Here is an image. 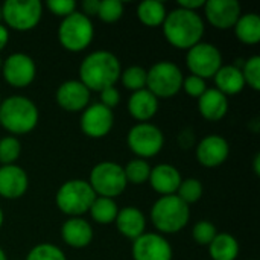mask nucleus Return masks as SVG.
Wrapping results in <instances>:
<instances>
[{
	"label": "nucleus",
	"mask_w": 260,
	"mask_h": 260,
	"mask_svg": "<svg viewBox=\"0 0 260 260\" xmlns=\"http://www.w3.org/2000/svg\"><path fill=\"white\" fill-rule=\"evenodd\" d=\"M120 61L108 50H96L87 55L79 66V81L90 91H102L114 87L120 78Z\"/></svg>",
	"instance_id": "f257e3e1"
},
{
	"label": "nucleus",
	"mask_w": 260,
	"mask_h": 260,
	"mask_svg": "<svg viewBox=\"0 0 260 260\" xmlns=\"http://www.w3.org/2000/svg\"><path fill=\"white\" fill-rule=\"evenodd\" d=\"M161 26L168 43L184 50H189L195 44L201 43L206 29L198 12L183 8H175L168 12Z\"/></svg>",
	"instance_id": "f03ea898"
},
{
	"label": "nucleus",
	"mask_w": 260,
	"mask_h": 260,
	"mask_svg": "<svg viewBox=\"0 0 260 260\" xmlns=\"http://www.w3.org/2000/svg\"><path fill=\"white\" fill-rule=\"evenodd\" d=\"M40 119L37 105L24 96H9L0 104V125L11 134L30 133Z\"/></svg>",
	"instance_id": "7ed1b4c3"
},
{
	"label": "nucleus",
	"mask_w": 260,
	"mask_h": 260,
	"mask_svg": "<svg viewBox=\"0 0 260 260\" xmlns=\"http://www.w3.org/2000/svg\"><path fill=\"white\" fill-rule=\"evenodd\" d=\"M190 219V207L177 195L160 197L151 209L154 227L165 235L181 232Z\"/></svg>",
	"instance_id": "20e7f679"
},
{
	"label": "nucleus",
	"mask_w": 260,
	"mask_h": 260,
	"mask_svg": "<svg viewBox=\"0 0 260 260\" xmlns=\"http://www.w3.org/2000/svg\"><path fill=\"white\" fill-rule=\"evenodd\" d=\"M96 198L91 186L85 180H69L61 184L55 195L58 209L70 218H79L87 213Z\"/></svg>",
	"instance_id": "39448f33"
},
{
	"label": "nucleus",
	"mask_w": 260,
	"mask_h": 260,
	"mask_svg": "<svg viewBox=\"0 0 260 260\" xmlns=\"http://www.w3.org/2000/svg\"><path fill=\"white\" fill-rule=\"evenodd\" d=\"M94 37V26L82 12L75 11L73 14L64 17L58 27V40L61 46L69 52L85 50Z\"/></svg>",
	"instance_id": "423d86ee"
},
{
	"label": "nucleus",
	"mask_w": 260,
	"mask_h": 260,
	"mask_svg": "<svg viewBox=\"0 0 260 260\" xmlns=\"http://www.w3.org/2000/svg\"><path fill=\"white\" fill-rule=\"evenodd\" d=\"M183 72L172 61H158L146 70V88L157 98H172L183 85Z\"/></svg>",
	"instance_id": "0eeeda50"
},
{
	"label": "nucleus",
	"mask_w": 260,
	"mask_h": 260,
	"mask_svg": "<svg viewBox=\"0 0 260 260\" xmlns=\"http://www.w3.org/2000/svg\"><path fill=\"white\" fill-rule=\"evenodd\" d=\"M96 197L111 198L122 195L126 189V178L123 168L114 161H101L90 172V181Z\"/></svg>",
	"instance_id": "6e6552de"
},
{
	"label": "nucleus",
	"mask_w": 260,
	"mask_h": 260,
	"mask_svg": "<svg viewBox=\"0 0 260 260\" xmlns=\"http://www.w3.org/2000/svg\"><path fill=\"white\" fill-rule=\"evenodd\" d=\"M43 17V5L38 0H6L2 5V20L6 26L20 32L37 27Z\"/></svg>",
	"instance_id": "1a4fd4ad"
},
{
	"label": "nucleus",
	"mask_w": 260,
	"mask_h": 260,
	"mask_svg": "<svg viewBox=\"0 0 260 260\" xmlns=\"http://www.w3.org/2000/svg\"><path fill=\"white\" fill-rule=\"evenodd\" d=\"M126 142H128L129 149L143 160V158L157 155L163 149L165 136L158 126L149 122H143V123L134 125L129 129Z\"/></svg>",
	"instance_id": "9d476101"
},
{
	"label": "nucleus",
	"mask_w": 260,
	"mask_h": 260,
	"mask_svg": "<svg viewBox=\"0 0 260 260\" xmlns=\"http://www.w3.org/2000/svg\"><path fill=\"white\" fill-rule=\"evenodd\" d=\"M186 64L192 75L206 81L207 78H213L221 69L222 55L215 44L201 41L187 50Z\"/></svg>",
	"instance_id": "9b49d317"
},
{
	"label": "nucleus",
	"mask_w": 260,
	"mask_h": 260,
	"mask_svg": "<svg viewBox=\"0 0 260 260\" xmlns=\"http://www.w3.org/2000/svg\"><path fill=\"white\" fill-rule=\"evenodd\" d=\"M3 79L15 88H24L30 85L37 75L35 61L21 52L11 53L2 64Z\"/></svg>",
	"instance_id": "f8f14e48"
},
{
	"label": "nucleus",
	"mask_w": 260,
	"mask_h": 260,
	"mask_svg": "<svg viewBox=\"0 0 260 260\" xmlns=\"http://www.w3.org/2000/svg\"><path fill=\"white\" fill-rule=\"evenodd\" d=\"M114 125L113 110L104 107L102 104L88 105L81 116V129L87 137L102 139L105 137Z\"/></svg>",
	"instance_id": "ddd939ff"
},
{
	"label": "nucleus",
	"mask_w": 260,
	"mask_h": 260,
	"mask_svg": "<svg viewBox=\"0 0 260 260\" xmlns=\"http://www.w3.org/2000/svg\"><path fill=\"white\" fill-rule=\"evenodd\" d=\"M134 260H172V247L163 235L143 233L133 241Z\"/></svg>",
	"instance_id": "4468645a"
},
{
	"label": "nucleus",
	"mask_w": 260,
	"mask_h": 260,
	"mask_svg": "<svg viewBox=\"0 0 260 260\" xmlns=\"http://www.w3.org/2000/svg\"><path fill=\"white\" fill-rule=\"evenodd\" d=\"M203 8L209 23L216 29L235 27L242 14L241 3L238 0H207Z\"/></svg>",
	"instance_id": "2eb2a0df"
},
{
	"label": "nucleus",
	"mask_w": 260,
	"mask_h": 260,
	"mask_svg": "<svg viewBox=\"0 0 260 260\" xmlns=\"http://www.w3.org/2000/svg\"><path fill=\"white\" fill-rule=\"evenodd\" d=\"M56 102L69 113L84 111L90 102V90L78 79L64 81L56 90Z\"/></svg>",
	"instance_id": "dca6fc26"
},
{
	"label": "nucleus",
	"mask_w": 260,
	"mask_h": 260,
	"mask_svg": "<svg viewBox=\"0 0 260 260\" xmlns=\"http://www.w3.org/2000/svg\"><path fill=\"white\" fill-rule=\"evenodd\" d=\"M197 160L206 166V168H216L221 166L230 154V145L229 142L216 134H210L200 140V143L195 148Z\"/></svg>",
	"instance_id": "f3484780"
},
{
	"label": "nucleus",
	"mask_w": 260,
	"mask_h": 260,
	"mask_svg": "<svg viewBox=\"0 0 260 260\" xmlns=\"http://www.w3.org/2000/svg\"><path fill=\"white\" fill-rule=\"evenodd\" d=\"M29 187V178L18 165L0 166V197L5 200L21 198Z\"/></svg>",
	"instance_id": "a211bd4d"
},
{
	"label": "nucleus",
	"mask_w": 260,
	"mask_h": 260,
	"mask_svg": "<svg viewBox=\"0 0 260 260\" xmlns=\"http://www.w3.org/2000/svg\"><path fill=\"white\" fill-rule=\"evenodd\" d=\"M148 181L157 193H160L161 197H166V195L177 193L183 178H181L180 171L175 166L161 163V165H157L155 168H151Z\"/></svg>",
	"instance_id": "6ab92c4d"
},
{
	"label": "nucleus",
	"mask_w": 260,
	"mask_h": 260,
	"mask_svg": "<svg viewBox=\"0 0 260 260\" xmlns=\"http://www.w3.org/2000/svg\"><path fill=\"white\" fill-rule=\"evenodd\" d=\"M198 111L206 120L218 122L224 119L229 111V99L219 90L207 88L198 98Z\"/></svg>",
	"instance_id": "aec40b11"
},
{
	"label": "nucleus",
	"mask_w": 260,
	"mask_h": 260,
	"mask_svg": "<svg viewBox=\"0 0 260 260\" xmlns=\"http://www.w3.org/2000/svg\"><path fill=\"white\" fill-rule=\"evenodd\" d=\"M61 238L72 248H85L93 241V229L82 218H69L61 227Z\"/></svg>",
	"instance_id": "412c9836"
},
{
	"label": "nucleus",
	"mask_w": 260,
	"mask_h": 260,
	"mask_svg": "<svg viewBox=\"0 0 260 260\" xmlns=\"http://www.w3.org/2000/svg\"><path fill=\"white\" fill-rule=\"evenodd\" d=\"M114 222H116L119 233L133 241L137 239L139 236H142L146 229L145 215L134 206H128V207H123L122 210H119Z\"/></svg>",
	"instance_id": "4be33fe9"
},
{
	"label": "nucleus",
	"mask_w": 260,
	"mask_h": 260,
	"mask_svg": "<svg viewBox=\"0 0 260 260\" xmlns=\"http://www.w3.org/2000/svg\"><path fill=\"white\" fill-rule=\"evenodd\" d=\"M157 110H158V99L148 88L134 91L129 96L128 111L136 120H139V123L151 120L157 114Z\"/></svg>",
	"instance_id": "5701e85b"
},
{
	"label": "nucleus",
	"mask_w": 260,
	"mask_h": 260,
	"mask_svg": "<svg viewBox=\"0 0 260 260\" xmlns=\"http://www.w3.org/2000/svg\"><path fill=\"white\" fill-rule=\"evenodd\" d=\"M213 78H215V84H216L215 88L219 90L221 93H224L225 96L238 94L245 87V81H244L241 69L235 67L233 64L221 66V69L216 72V75Z\"/></svg>",
	"instance_id": "b1692460"
},
{
	"label": "nucleus",
	"mask_w": 260,
	"mask_h": 260,
	"mask_svg": "<svg viewBox=\"0 0 260 260\" xmlns=\"http://www.w3.org/2000/svg\"><path fill=\"white\" fill-rule=\"evenodd\" d=\"M212 260H236L239 256V242L230 233H218L209 245Z\"/></svg>",
	"instance_id": "393cba45"
},
{
	"label": "nucleus",
	"mask_w": 260,
	"mask_h": 260,
	"mask_svg": "<svg viewBox=\"0 0 260 260\" xmlns=\"http://www.w3.org/2000/svg\"><path fill=\"white\" fill-rule=\"evenodd\" d=\"M235 32L244 44H257L260 41V17L254 12L241 14L235 24Z\"/></svg>",
	"instance_id": "a878e982"
},
{
	"label": "nucleus",
	"mask_w": 260,
	"mask_h": 260,
	"mask_svg": "<svg viewBox=\"0 0 260 260\" xmlns=\"http://www.w3.org/2000/svg\"><path fill=\"white\" fill-rule=\"evenodd\" d=\"M166 6L158 0H145L137 6L139 20L148 27H158L166 18Z\"/></svg>",
	"instance_id": "bb28decb"
},
{
	"label": "nucleus",
	"mask_w": 260,
	"mask_h": 260,
	"mask_svg": "<svg viewBox=\"0 0 260 260\" xmlns=\"http://www.w3.org/2000/svg\"><path fill=\"white\" fill-rule=\"evenodd\" d=\"M88 212H90L94 222L102 224V225H108V224L116 221L119 209H117V204L114 200L96 197Z\"/></svg>",
	"instance_id": "cd10ccee"
},
{
	"label": "nucleus",
	"mask_w": 260,
	"mask_h": 260,
	"mask_svg": "<svg viewBox=\"0 0 260 260\" xmlns=\"http://www.w3.org/2000/svg\"><path fill=\"white\" fill-rule=\"evenodd\" d=\"M125 178L126 183L131 184H143L149 180V174H151V166L146 160L142 158H134L131 160L125 168Z\"/></svg>",
	"instance_id": "c85d7f7f"
},
{
	"label": "nucleus",
	"mask_w": 260,
	"mask_h": 260,
	"mask_svg": "<svg viewBox=\"0 0 260 260\" xmlns=\"http://www.w3.org/2000/svg\"><path fill=\"white\" fill-rule=\"evenodd\" d=\"M125 88L134 91L146 88V70L140 66H131L120 72L119 78Z\"/></svg>",
	"instance_id": "c756f323"
},
{
	"label": "nucleus",
	"mask_w": 260,
	"mask_h": 260,
	"mask_svg": "<svg viewBox=\"0 0 260 260\" xmlns=\"http://www.w3.org/2000/svg\"><path fill=\"white\" fill-rule=\"evenodd\" d=\"M21 154V143L14 136H6L0 139V163L2 166L15 165Z\"/></svg>",
	"instance_id": "7c9ffc66"
},
{
	"label": "nucleus",
	"mask_w": 260,
	"mask_h": 260,
	"mask_svg": "<svg viewBox=\"0 0 260 260\" xmlns=\"http://www.w3.org/2000/svg\"><path fill=\"white\" fill-rule=\"evenodd\" d=\"M175 195L181 201H184L187 206L193 204V203L200 201L203 197V183L197 178H186L181 181Z\"/></svg>",
	"instance_id": "2f4dec72"
},
{
	"label": "nucleus",
	"mask_w": 260,
	"mask_h": 260,
	"mask_svg": "<svg viewBox=\"0 0 260 260\" xmlns=\"http://www.w3.org/2000/svg\"><path fill=\"white\" fill-rule=\"evenodd\" d=\"M245 85H248L250 88L259 91L260 90V56L259 55H253L248 59L244 61V66L241 69Z\"/></svg>",
	"instance_id": "473e14b6"
},
{
	"label": "nucleus",
	"mask_w": 260,
	"mask_h": 260,
	"mask_svg": "<svg viewBox=\"0 0 260 260\" xmlns=\"http://www.w3.org/2000/svg\"><path fill=\"white\" fill-rule=\"evenodd\" d=\"M26 260H67L62 250L53 244H38L29 253Z\"/></svg>",
	"instance_id": "72a5a7b5"
},
{
	"label": "nucleus",
	"mask_w": 260,
	"mask_h": 260,
	"mask_svg": "<svg viewBox=\"0 0 260 260\" xmlns=\"http://www.w3.org/2000/svg\"><path fill=\"white\" fill-rule=\"evenodd\" d=\"M123 14V3L120 0H101L98 17L105 23L117 21Z\"/></svg>",
	"instance_id": "f704fd0d"
},
{
	"label": "nucleus",
	"mask_w": 260,
	"mask_h": 260,
	"mask_svg": "<svg viewBox=\"0 0 260 260\" xmlns=\"http://www.w3.org/2000/svg\"><path fill=\"white\" fill-rule=\"evenodd\" d=\"M216 235H218L216 233V227L210 221H200V222L195 224V227L192 230L193 241L198 245H207L209 247Z\"/></svg>",
	"instance_id": "c9c22d12"
},
{
	"label": "nucleus",
	"mask_w": 260,
	"mask_h": 260,
	"mask_svg": "<svg viewBox=\"0 0 260 260\" xmlns=\"http://www.w3.org/2000/svg\"><path fill=\"white\" fill-rule=\"evenodd\" d=\"M181 88L192 98H200L206 90H207V85H206V81L203 78H198L195 75H189L187 78L183 79V85Z\"/></svg>",
	"instance_id": "e433bc0d"
},
{
	"label": "nucleus",
	"mask_w": 260,
	"mask_h": 260,
	"mask_svg": "<svg viewBox=\"0 0 260 260\" xmlns=\"http://www.w3.org/2000/svg\"><path fill=\"white\" fill-rule=\"evenodd\" d=\"M46 5L52 14H55L61 18H64L76 11V2H73V0H49Z\"/></svg>",
	"instance_id": "4c0bfd02"
},
{
	"label": "nucleus",
	"mask_w": 260,
	"mask_h": 260,
	"mask_svg": "<svg viewBox=\"0 0 260 260\" xmlns=\"http://www.w3.org/2000/svg\"><path fill=\"white\" fill-rule=\"evenodd\" d=\"M99 93H101V102H99V104H102L104 107L113 110L114 107L119 105V102H120V93H119V90H117L116 87L104 88V90L99 91Z\"/></svg>",
	"instance_id": "58836bf2"
},
{
	"label": "nucleus",
	"mask_w": 260,
	"mask_h": 260,
	"mask_svg": "<svg viewBox=\"0 0 260 260\" xmlns=\"http://www.w3.org/2000/svg\"><path fill=\"white\" fill-rule=\"evenodd\" d=\"M99 3L101 0H84L82 3V9L87 17H91V15H98V9H99Z\"/></svg>",
	"instance_id": "ea45409f"
},
{
	"label": "nucleus",
	"mask_w": 260,
	"mask_h": 260,
	"mask_svg": "<svg viewBox=\"0 0 260 260\" xmlns=\"http://www.w3.org/2000/svg\"><path fill=\"white\" fill-rule=\"evenodd\" d=\"M206 3V0H180L178 2V8H183V9H187V11H195L203 8Z\"/></svg>",
	"instance_id": "a19ab883"
},
{
	"label": "nucleus",
	"mask_w": 260,
	"mask_h": 260,
	"mask_svg": "<svg viewBox=\"0 0 260 260\" xmlns=\"http://www.w3.org/2000/svg\"><path fill=\"white\" fill-rule=\"evenodd\" d=\"M9 41V32H8V27L5 24L0 23V52L6 47Z\"/></svg>",
	"instance_id": "79ce46f5"
},
{
	"label": "nucleus",
	"mask_w": 260,
	"mask_h": 260,
	"mask_svg": "<svg viewBox=\"0 0 260 260\" xmlns=\"http://www.w3.org/2000/svg\"><path fill=\"white\" fill-rule=\"evenodd\" d=\"M254 174H256V175H260V154L259 152L254 155Z\"/></svg>",
	"instance_id": "37998d69"
},
{
	"label": "nucleus",
	"mask_w": 260,
	"mask_h": 260,
	"mask_svg": "<svg viewBox=\"0 0 260 260\" xmlns=\"http://www.w3.org/2000/svg\"><path fill=\"white\" fill-rule=\"evenodd\" d=\"M3 221H5V215H3V210L0 209V229H2V225H3Z\"/></svg>",
	"instance_id": "c03bdc74"
},
{
	"label": "nucleus",
	"mask_w": 260,
	"mask_h": 260,
	"mask_svg": "<svg viewBox=\"0 0 260 260\" xmlns=\"http://www.w3.org/2000/svg\"><path fill=\"white\" fill-rule=\"evenodd\" d=\"M0 260H6V254L2 248H0Z\"/></svg>",
	"instance_id": "a18cd8bd"
},
{
	"label": "nucleus",
	"mask_w": 260,
	"mask_h": 260,
	"mask_svg": "<svg viewBox=\"0 0 260 260\" xmlns=\"http://www.w3.org/2000/svg\"><path fill=\"white\" fill-rule=\"evenodd\" d=\"M0 21H2V6H0Z\"/></svg>",
	"instance_id": "49530a36"
},
{
	"label": "nucleus",
	"mask_w": 260,
	"mask_h": 260,
	"mask_svg": "<svg viewBox=\"0 0 260 260\" xmlns=\"http://www.w3.org/2000/svg\"><path fill=\"white\" fill-rule=\"evenodd\" d=\"M2 64H3V61H2V58H0V69H2Z\"/></svg>",
	"instance_id": "de8ad7c7"
},
{
	"label": "nucleus",
	"mask_w": 260,
	"mask_h": 260,
	"mask_svg": "<svg viewBox=\"0 0 260 260\" xmlns=\"http://www.w3.org/2000/svg\"><path fill=\"white\" fill-rule=\"evenodd\" d=\"M0 104H2V96H0Z\"/></svg>",
	"instance_id": "09e8293b"
}]
</instances>
